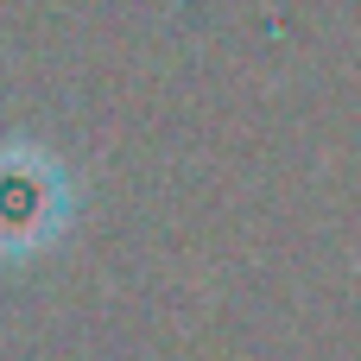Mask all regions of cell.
<instances>
[{
    "instance_id": "1",
    "label": "cell",
    "mask_w": 361,
    "mask_h": 361,
    "mask_svg": "<svg viewBox=\"0 0 361 361\" xmlns=\"http://www.w3.org/2000/svg\"><path fill=\"white\" fill-rule=\"evenodd\" d=\"M70 222V178L51 152L0 140V260L44 254Z\"/></svg>"
}]
</instances>
